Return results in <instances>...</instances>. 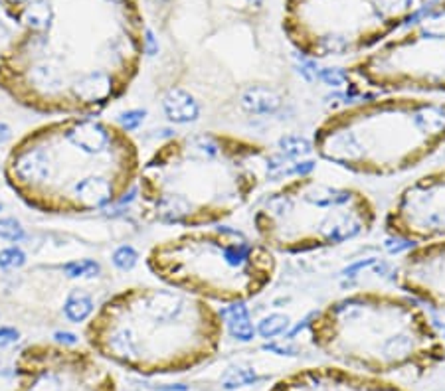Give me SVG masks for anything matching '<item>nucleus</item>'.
I'll list each match as a JSON object with an SVG mask.
<instances>
[{"label": "nucleus", "mask_w": 445, "mask_h": 391, "mask_svg": "<svg viewBox=\"0 0 445 391\" xmlns=\"http://www.w3.org/2000/svg\"><path fill=\"white\" fill-rule=\"evenodd\" d=\"M141 148L127 128L101 117H59L30 128L4 158V180L40 214L107 210L137 186Z\"/></svg>", "instance_id": "obj_1"}, {"label": "nucleus", "mask_w": 445, "mask_h": 391, "mask_svg": "<svg viewBox=\"0 0 445 391\" xmlns=\"http://www.w3.org/2000/svg\"><path fill=\"white\" fill-rule=\"evenodd\" d=\"M269 150L230 131H194L160 143L143 162L138 210L165 227L220 225L246 207L266 180Z\"/></svg>", "instance_id": "obj_2"}, {"label": "nucleus", "mask_w": 445, "mask_h": 391, "mask_svg": "<svg viewBox=\"0 0 445 391\" xmlns=\"http://www.w3.org/2000/svg\"><path fill=\"white\" fill-rule=\"evenodd\" d=\"M226 336L212 303L168 284H133L103 301L83 328L88 346L138 375H170L210 362Z\"/></svg>", "instance_id": "obj_3"}, {"label": "nucleus", "mask_w": 445, "mask_h": 391, "mask_svg": "<svg viewBox=\"0 0 445 391\" xmlns=\"http://www.w3.org/2000/svg\"><path fill=\"white\" fill-rule=\"evenodd\" d=\"M307 332L331 363L374 378H424L445 363L444 336L410 294L382 289L343 294L311 318Z\"/></svg>", "instance_id": "obj_4"}, {"label": "nucleus", "mask_w": 445, "mask_h": 391, "mask_svg": "<svg viewBox=\"0 0 445 391\" xmlns=\"http://www.w3.org/2000/svg\"><path fill=\"white\" fill-rule=\"evenodd\" d=\"M444 147L445 101L414 93H386L336 109L313 133L321 160L368 178L405 174Z\"/></svg>", "instance_id": "obj_5"}, {"label": "nucleus", "mask_w": 445, "mask_h": 391, "mask_svg": "<svg viewBox=\"0 0 445 391\" xmlns=\"http://www.w3.org/2000/svg\"><path fill=\"white\" fill-rule=\"evenodd\" d=\"M145 265L162 284L212 304L249 303L266 293L279 271L271 249L226 225L192 227L157 241Z\"/></svg>", "instance_id": "obj_6"}, {"label": "nucleus", "mask_w": 445, "mask_h": 391, "mask_svg": "<svg viewBox=\"0 0 445 391\" xmlns=\"http://www.w3.org/2000/svg\"><path fill=\"white\" fill-rule=\"evenodd\" d=\"M378 205L352 184L303 174L273 188L254 212L257 239L275 255L335 249L374 231Z\"/></svg>", "instance_id": "obj_7"}, {"label": "nucleus", "mask_w": 445, "mask_h": 391, "mask_svg": "<svg viewBox=\"0 0 445 391\" xmlns=\"http://www.w3.org/2000/svg\"><path fill=\"white\" fill-rule=\"evenodd\" d=\"M405 32L346 68L352 85L378 93L445 95V2L420 10Z\"/></svg>", "instance_id": "obj_8"}, {"label": "nucleus", "mask_w": 445, "mask_h": 391, "mask_svg": "<svg viewBox=\"0 0 445 391\" xmlns=\"http://www.w3.org/2000/svg\"><path fill=\"white\" fill-rule=\"evenodd\" d=\"M14 391H119L115 373L91 348L38 342L16 358Z\"/></svg>", "instance_id": "obj_9"}, {"label": "nucleus", "mask_w": 445, "mask_h": 391, "mask_svg": "<svg viewBox=\"0 0 445 391\" xmlns=\"http://www.w3.org/2000/svg\"><path fill=\"white\" fill-rule=\"evenodd\" d=\"M384 231L414 245L445 239V167L408 182L384 214Z\"/></svg>", "instance_id": "obj_10"}, {"label": "nucleus", "mask_w": 445, "mask_h": 391, "mask_svg": "<svg viewBox=\"0 0 445 391\" xmlns=\"http://www.w3.org/2000/svg\"><path fill=\"white\" fill-rule=\"evenodd\" d=\"M396 283L417 303L445 313V239L405 251L396 267Z\"/></svg>", "instance_id": "obj_11"}, {"label": "nucleus", "mask_w": 445, "mask_h": 391, "mask_svg": "<svg viewBox=\"0 0 445 391\" xmlns=\"http://www.w3.org/2000/svg\"><path fill=\"white\" fill-rule=\"evenodd\" d=\"M266 391H410L386 378L346 370L336 363L307 366L281 375Z\"/></svg>", "instance_id": "obj_12"}, {"label": "nucleus", "mask_w": 445, "mask_h": 391, "mask_svg": "<svg viewBox=\"0 0 445 391\" xmlns=\"http://www.w3.org/2000/svg\"><path fill=\"white\" fill-rule=\"evenodd\" d=\"M66 314H68L69 320L81 323V320H85L88 316L93 314V306L89 303V299L81 296L79 293H73L69 294L68 301H66Z\"/></svg>", "instance_id": "obj_13"}, {"label": "nucleus", "mask_w": 445, "mask_h": 391, "mask_svg": "<svg viewBox=\"0 0 445 391\" xmlns=\"http://www.w3.org/2000/svg\"><path fill=\"white\" fill-rule=\"evenodd\" d=\"M0 237L6 241H20L24 237V229L18 219L14 217H2L0 219Z\"/></svg>", "instance_id": "obj_14"}, {"label": "nucleus", "mask_w": 445, "mask_h": 391, "mask_svg": "<svg viewBox=\"0 0 445 391\" xmlns=\"http://www.w3.org/2000/svg\"><path fill=\"white\" fill-rule=\"evenodd\" d=\"M24 253L16 249V247H10V249H4L2 253H0V267L2 269H16L20 265H24Z\"/></svg>", "instance_id": "obj_15"}, {"label": "nucleus", "mask_w": 445, "mask_h": 391, "mask_svg": "<svg viewBox=\"0 0 445 391\" xmlns=\"http://www.w3.org/2000/svg\"><path fill=\"white\" fill-rule=\"evenodd\" d=\"M64 271L73 277V279H79V277H91L93 271H97V265L91 263V261H73V263H68L64 267Z\"/></svg>", "instance_id": "obj_16"}, {"label": "nucleus", "mask_w": 445, "mask_h": 391, "mask_svg": "<svg viewBox=\"0 0 445 391\" xmlns=\"http://www.w3.org/2000/svg\"><path fill=\"white\" fill-rule=\"evenodd\" d=\"M18 340V332L10 330V328H2L0 330V346H8V344Z\"/></svg>", "instance_id": "obj_17"}, {"label": "nucleus", "mask_w": 445, "mask_h": 391, "mask_svg": "<svg viewBox=\"0 0 445 391\" xmlns=\"http://www.w3.org/2000/svg\"><path fill=\"white\" fill-rule=\"evenodd\" d=\"M8 133H10V128L6 127V125H0V143H2L4 138L8 137Z\"/></svg>", "instance_id": "obj_18"}, {"label": "nucleus", "mask_w": 445, "mask_h": 391, "mask_svg": "<svg viewBox=\"0 0 445 391\" xmlns=\"http://www.w3.org/2000/svg\"><path fill=\"white\" fill-rule=\"evenodd\" d=\"M8 4H12V6H22V4H26L28 0H6Z\"/></svg>", "instance_id": "obj_19"}, {"label": "nucleus", "mask_w": 445, "mask_h": 391, "mask_svg": "<svg viewBox=\"0 0 445 391\" xmlns=\"http://www.w3.org/2000/svg\"><path fill=\"white\" fill-rule=\"evenodd\" d=\"M109 2H127V0H109Z\"/></svg>", "instance_id": "obj_20"}]
</instances>
